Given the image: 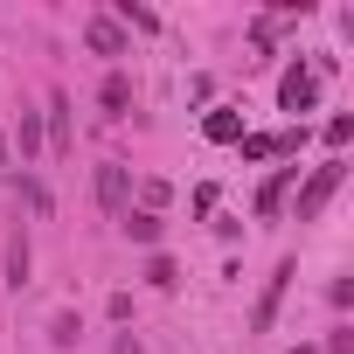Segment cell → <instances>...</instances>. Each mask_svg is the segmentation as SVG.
<instances>
[{
  "label": "cell",
  "mask_w": 354,
  "mask_h": 354,
  "mask_svg": "<svg viewBox=\"0 0 354 354\" xmlns=\"http://www.w3.org/2000/svg\"><path fill=\"white\" fill-rule=\"evenodd\" d=\"M77 333H84L77 313H56V319H49V340H56V347H77Z\"/></svg>",
  "instance_id": "cell-13"
},
{
  "label": "cell",
  "mask_w": 354,
  "mask_h": 354,
  "mask_svg": "<svg viewBox=\"0 0 354 354\" xmlns=\"http://www.w3.org/2000/svg\"><path fill=\"white\" fill-rule=\"evenodd\" d=\"M319 104V77L306 70V63H292L285 77H278V111H313Z\"/></svg>",
  "instance_id": "cell-3"
},
{
  "label": "cell",
  "mask_w": 354,
  "mask_h": 354,
  "mask_svg": "<svg viewBox=\"0 0 354 354\" xmlns=\"http://www.w3.org/2000/svg\"><path fill=\"white\" fill-rule=\"evenodd\" d=\"M118 15H125L132 28H160V15H153V8H132V0H118Z\"/></svg>",
  "instance_id": "cell-15"
},
{
  "label": "cell",
  "mask_w": 354,
  "mask_h": 354,
  "mask_svg": "<svg viewBox=\"0 0 354 354\" xmlns=\"http://www.w3.org/2000/svg\"><path fill=\"white\" fill-rule=\"evenodd\" d=\"M0 174H8V139H0Z\"/></svg>",
  "instance_id": "cell-19"
},
{
  "label": "cell",
  "mask_w": 354,
  "mask_h": 354,
  "mask_svg": "<svg viewBox=\"0 0 354 354\" xmlns=\"http://www.w3.org/2000/svg\"><path fill=\"white\" fill-rule=\"evenodd\" d=\"M146 285L174 292V285H181V264H174V257H153V264H146Z\"/></svg>",
  "instance_id": "cell-12"
},
{
  "label": "cell",
  "mask_w": 354,
  "mask_h": 354,
  "mask_svg": "<svg viewBox=\"0 0 354 354\" xmlns=\"http://www.w3.org/2000/svg\"><path fill=\"white\" fill-rule=\"evenodd\" d=\"M202 132H209L216 146H236V139H243V111H230V104H223V111H209V118H202Z\"/></svg>",
  "instance_id": "cell-7"
},
{
  "label": "cell",
  "mask_w": 354,
  "mask_h": 354,
  "mask_svg": "<svg viewBox=\"0 0 354 354\" xmlns=\"http://www.w3.org/2000/svg\"><path fill=\"white\" fill-rule=\"evenodd\" d=\"M285 354H313V347H285Z\"/></svg>",
  "instance_id": "cell-20"
},
{
  "label": "cell",
  "mask_w": 354,
  "mask_h": 354,
  "mask_svg": "<svg viewBox=\"0 0 354 354\" xmlns=\"http://www.w3.org/2000/svg\"><path fill=\"white\" fill-rule=\"evenodd\" d=\"M292 278H299V264L285 257V264L271 271V285H264V299H257V313H250V326H257V333H271V319H278V306H285V285H292Z\"/></svg>",
  "instance_id": "cell-4"
},
{
  "label": "cell",
  "mask_w": 354,
  "mask_h": 354,
  "mask_svg": "<svg viewBox=\"0 0 354 354\" xmlns=\"http://www.w3.org/2000/svg\"><path fill=\"white\" fill-rule=\"evenodd\" d=\"M49 146L70 153V97H49Z\"/></svg>",
  "instance_id": "cell-9"
},
{
  "label": "cell",
  "mask_w": 354,
  "mask_h": 354,
  "mask_svg": "<svg viewBox=\"0 0 354 354\" xmlns=\"http://www.w3.org/2000/svg\"><path fill=\"white\" fill-rule=\"evenodd\" d=\"M118 230H125L132 243H160V216H146V209H125V216H118Z\"/></svg>",
  "instance_id": "cell-8"
},
{
  "label": "cell",
  "mask_w": 354,
  "mask_h": 354,
  "mask_svg": "<svg viewBox=\"0 0 354 354\" xmlns=\"http://www.w3.org/2000/svg\"><path fill=\"white\" fill-rule=\"evenodd\" d=\"M97 202H104V216H125L132 209V167L125 160H104L97 167Z\"/></svg>",
  "instance_id": "cell-2"
},
{
  "label": "cell",
  "mask_w": 354,
  "mask_h": 354,
  "mask_svg": "<svg viewBox=\"0 0 354 354\" xmlns=\"http://www.w3.org/2000/svg\"><path fill=\"white\" fill-rule=\"evenodd\" d=\"M84 42H91L97 56H125V28H118L111 15H91V21H84Z\"/></svg>",
  "instance_id": "cell-5"
},
{
  "label": "cell",
  "mask_w": 354,
  "mask_h": 354,
  "mask_svg": "<svg viewBox=\"0 0 354 354\" xmlns=\"http://www.w3.org/2000/svg\"><path fill=\"white\" fill-rule=\"evenodd\" d=\"M111 354H146V347H139L132 333H118V347H111Z\"/></svg>",
  "instance_id": "cell-18"
},
{
  "label": "cell",
  "mask_w": 354,
  "mask_h": 354,
  "mask_svg": "<svg viewBox=\"0 0 354 354\" xmlns=\"http://www.w3.org/2000/svg\"><path fill=\"white\" fill-rule=\"evenodd\" d=\"M97 104H104V118H125V111H132V77L111 70V77L97 84Z\"/></svg>",
  "instance_id": "cell-6"
},
{
  "label": "cell",
  "mask_w": 354,
  "mask_h": 354,
  "mask_svg": "<svg viewBox=\"0 0 354 354\" xmlns=\"http://www.w3.org/2000/svg\"><path fill=\"white\" fill-rule=\"evenodd\" d=\"M15 132H21V160H28V153L42 146V118H35V111H21V125H15Z\"/></svg>",
  "instance_id": "cell-14"
},
{
  "label": "cell",
  "mask_w": 354,
  "mask_h": 354,
  "mask_svg": "<svg viewBox=\"0 0 354 354\" xmlns=\"http://www.w3.org/2000/svg\"><path fill=\"white\" fill-rule=\"evenodd\" d=\"M28 271H35V257H28V243H21V236H8V285L21 292V285H28Z\"/></svg>",
  "instance_id": "cell-10"
},
{
  "label": "cell",
  "mask_w": 354,
  "mask_h": 354,
  "mask_svg": "<svg viewBox=\"0 0 354 354\" xmlns=\"http://www.w3.org/2000/svg\"><path fill=\"white\" fill-rule=\"evenodd\" d=\"M292 181H299V167H285L278 181H271V188L257 195V216H278V209H285V188H292Z\"/></svg>",
  "instance_id": "cell-11"
},
{
  "label": "cell",
  "mask_w": 354,
  "mask_h": 354,
  "mask_svg": "<svg viewBox=\"0 0 354 354\" xmlns=\"http://www.w3.org/2000/svg\"><path fill=\"white\" fill-rule=\"evenodd\" d=\"M326 354H354V333H347V326H333V340H326Z\"/></svg>",
  "instance_id": "cell-17"
},
{
  "label": "cell",
  "mask_w": 354,
  "mask_h": 354,
  "mask_svg": "<svg viewBox=\"0 0 354 354\" xmlns=\"http://www.w3.org/2000/svg\"><path fill=\"white\" fill-rule=\"evenodd\" d=\"M354 139V118H326V146H347Z\"/></svg>",
  "instance_id": "cell-16"
},
{
  "label": "cell",
  "mask_w": 354,
  "mask_h": 354,
  "mask_svg": "<svg viewBox=\"0 0 354 354\" xmlns=\"http://www.w3.org/2000/svg\"><path fill=\"white\" fill-rule=\"evenodd\" d=\"M347 181V160H319L313 174H306V188H299V223H313L326 202H333V188Z\"/></svg>",
  "instance_id": "cell-1"
}]
</instances>
